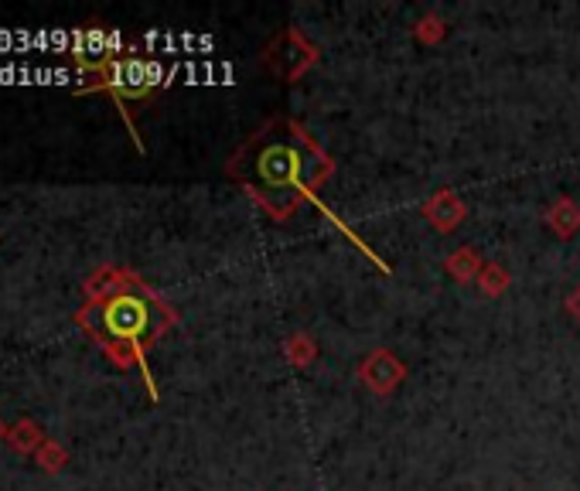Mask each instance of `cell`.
I'll list each match as a JSON object with an SVG mask.
<instances>
[{"instance_id": "6da1fadb", "label": "cell", "mask_w": 580, "mask_h": 491, "mask_svg": "<svg viewBox=\"0 0 580 491\" xmlns=\"http://www.w3.org/2000/svg\"><path fill=\"white\" fill-rule=\"evenodd\" d=\"M147 324V307L134 301V297H116V301L106 307V328L120 338H134L144 331Z\"/></svg>"}]
</instances>
